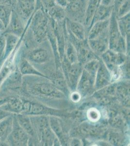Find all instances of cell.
Returning a JSON list of instances; mask_svg holds the SVG:
<instances>
[{"instance_id":"52a82bcc","label":"cell","mask_w":130,"mask_h":146,"mask_svg":"<svg viewBox=\"0 0 130 146\" xmlns=\"http://www.w3.org/2000/svg\"><path fill=\"white\" fill-rule=\"evenodd\" d=\"M95 77L86 70H83L77 86L80 95L85 96L91 92L95 84Z\"/></svg>"},{"instance_id":"9a60e30c","label":"cell","mask_w":130,"mask_h":146,"mask_svg":"<svg viewBox=\"0 0 130 146\" xmlns=\"http://www.w3.org/2000/svg\"><path fill=\"white\" fill-rule=\"evenodd\" d=\"M109 19L96 22L93 24L87 32V40L97 38L108 31Z\"/></svg>"},{"instance_id":"ab89813d","label":"cell","mask_w":130,"mask_h":146,"mask_svg":"<svg viewBox=\"0 0 130 146\" xmlns=\"http://www.w3.org/2000/svg\"><path fill=\"white\" fill-rule=\"evenodd\" d=\"M55 3L57 5L65 8L68 3L67 0H54Z\"/></svg>"},{"instance_id":"5b68a950","label":"cell","mask_w":130,"mask_h":146,"mask_svg":"<svg viewBox=\"0 0 130 146\" xmlns=\"http://www.w3.org/2000/svg\"><path fill=\"white\" fill-rule=\"evenodd\" d=\"M32 92L38 96L51 98H61L64 95L49 82H40L35 83L30 88Z\"/></svg>"},{"instance_id":"44dd1931","label":"cell","mask_w":130,"mask_h":146,"mask_svg":"<svg viewBox=\"0 0 130 146\" xmlns=\"http://www.w3.org/2000/svg\"><path fill=\"white\" fill-rule=\"evenodd\" d=\"M13 120L9 116L0 122V141L5 140L11 132Z\"/></svg>"},{"instance_id":"7402d4cb","label":"cell","mask_w":130,"mask_h":146,"mask_svg":"<svg viewBox=\"0 0 130 146\" xmlns=\"http://www.w3.org/2000/svg\"><path fill=\"white\" fill-rule=\"evenodd\" d=\"M65 56L71 64H73L77 62V52L75 47L67 38V36H66Z\"/></svg>"},{"instance_id":"d6986e66","label":"cell","mask_w":130,"mask_h":146,"mask_svg":"<svg viewBox=\"0 0 130 146\" xmlns=\"http://www.w3.org/2000/svg\"><path fill=\"white\" fill-rule=\"evenodd\" d=\"M28 60L36 63H43L48 60L49 54L46 49L38 48L35 49L28 54Z\"/></svg>"},{"instance_id":"f6af8a7d","label":"cell","mask_w":130,"mask_h":146,"mask_svg":"<svg viewBox=\"0 0 130 146\" xmlns=\"http://www.w3.org/2000/svg\"><path fill=\"white\" fill-rule=\"evenodd\" d=\"M72 1H73V0H67V1H68V3H69V2H71Z\"/></svg>"},{"instance_id":"b9f144b4","label":"cell","mask_w":130,"mask_h":146,"mask_svg":"<svg viewBox=\"0 0 130 146\" xmlns=\"http://www.w3.org/2000/svg\"><path fill=\"white\" fill-rule=\"evenodd\" d=\"M9 113L8 112L3 111V110L0 109V120H2L5 117L9 116Z\"/></svg>"},{"instance_id":"83f0119b","label":"cell","mask_w":130,"mask_h":146,"mask_svg":"<svg viewBox=\"0 0 130 146\" xmlns=\"http://www.w3.org/2000/svg\"><path fill=\"white\" fill-rule=\"evenodd\" d=\"M7 107L10 111L16 113H22L23 111V101L17 98H9L7 102Z\"/></svg>"},{"instance_id":"ee69618b","label":"cell","mask_w":130,"mask_h":146,"mask_svg":"<svg viewBox=\"0 0 130 146\" xmlns=\"http://www.w3.org/2000/svg\"><path fill=\"white\" fill-rule=\"evenodd\" d=\"M117 121H118V122H119V121H120V120L119 119V118H118V119H117ZM117 121H115V124H117Z\"/></svg>"},{"instance_id":"74e56055","label":"cell","mask_w":130,"mask_h":146,"mask_svg":"<svg viewBox=\"0 0 130 146\" xmlns=\"http://www.w3.org/2000/svg\"><path fill=\"white\" fill-rule=\"evenodd\" d=\"M126 0H114L113 3V11L115 13L118 10L119 7L122 5V4L126 1Z\"/></svg>"},{"instance_id":"bcb514c9","label":"cell","mask_w":130,"mask_h":146,"mask_svg":"<svg viewBox=\"0 0 130 146\" xmlns=\"http://www.w3.org/2000/svg\"></svg>"},{"instance_id":"d6a6232c","label":"cell","mask_w":130,"mask_h":146,"mask_svg":"<svg viewBox=\"0 0 130 146\" xmlns=\"http://www.w3.org/2000/svg\"><path fill=\"white\" fill-rule=\"evenodd\" d=\"M12 67V65L11 63L8 62L5 63V66H3V67L2 68V70L0 73V85L3 80H5V78H6L9 74H10V72L11 71Z\"/></svg>"},{"instance_id":"6da1fadb","label":"cell","mask_w":130,"mask_h":146,"mask_svg":"<svg viewBox=\"0 0 130 146\" xmlns=\"http://www.w3.org/2000/svg\"><path fill=\"white\" fill-rule=\"evenodd\" d=\"M33 14L30 29L35 41L41 43L47 40V32L49 24V18L41 7L36 9Z\"/></svg>"},{"instance_id":"ac0fdd59","label":"cell","mask_w":130,"mask_h":146,"mask_svg":"<svg viewBox=\"0 0 130 146\" xmlns=\"http://www.w3.org/2000/svg\"><path fill=\"white\" fill-rule=\"evenodd\" d=\"M130 13L123 17L117 18V25L120 33L125 38L127 42V46L130 42Z\"/></svg>"},{"instance_id":"484cf974","label":"cell","mask_w":130,"mask_h":146,"mask_svg":"<svg viewBox=\"0 0 130 146\" xmlns=\"http://www.w3.org/2000/svg\"><path fill=\"white\" fill-rule=\"evenodd\" d=\"M5 56H7L15 47L16 43L18 42L20 37L9 33L5 35Z\"/></svg>"},{"instance_id":"f35d334b","label":"cell","mask_w":130,"mask_h":146,"mask_svg":"<svg viewBox=\"0 0 130 146\" xmlns=\"http://www.w3.org/2000/svg\"><path fill=\"white\" fill-rule=\"evenodd\" d=\"M114 3V0H100V4L105 6H113Z\"/></svg>"},{"instance_id":"9c48e42d","label":"cell","mask_w":130,"mask_h":146,"mask_svg":"<svg viewBox=\"0 0 130 146\" xmlns=\"http://www.w3.org/2000/svg\"><path fill=\"white\" fill-rule=\"evenodd\" d=\"M53 113V110L47 108L40 103L29 101H23V111L22 113L26 115H38L49 113L55 115Z\"/></svg>"},{"instance_id":"836d02e7","label":"cell","mask_w":130,"mask_h":146,"mask_svg":"<svg viewBox=\"0 0 130 146\" xmlns=\"http://www.w3.org/2000/svg\"><path fill=\"white\" fill-rule=\"evenodd\" d=\"M108 137L109 141L113 144L119 145V144H121L122 137L119 133L115 131L109 132Z\"/></svg>"},{"instance_id":"4dcf8cb0","label":"cell","mask_w":130,"mask_h":146,"mask_svg":"<svg viewBox=\"0 0 130 146\" xmlns=\"http://www.w3.org/2000/svg\"><path fill=\"white\" fill-rule=\"evenodd\" d=\"M100 65L99 59H94L85 63L84 70L93 76H95Z\"/></svg>"},{"instance_id":"cb8c5ba5","label":"cell","mask_w":130,"mask_h":146,"mask_svg":"<svg viewBox=\"0 0 130 146\" xmlns=\"http://www.w3.org/2000/svg\"><path fill=\"white\" fill-rule=\"evenodd\" d=\"M49 125L52 131L57 135L60 141L64 142V135L63 130L61 122L57 118L53 116H51L49 118Z\"/></svg>"},{"instance_id":"8992f818","label":"cell","mask_w":130,"mask_h":146,"mask_svg":"<svg viewBox=\"0 0 130 146\" xmlns=\"http://www.w3.org/2000/svg\"><path fill=\"white\" fill-rule=\"evenodd\" d=\"M36 3L37 0H16L15 10L24 23L34 13Z\"/></svg>"},{"instance_id":"f546056e","label":"cell","mask_w":130,"mask_h":146,"mask_svg":"<svg viewBox=\"0 0 130 146\" xmlns=\"http://www.w3.org/2000/svg\"><path fill=\"white\" fill-rule=\"evenodd\" d=\"M79 130L82 135L89 136H95L99 135L100 133V128L88 123H84L81 125L79 128Z\"/></svg>"},{"instance_id":"ba28073f","label":"cell","mask_w":130,"mask_h":146,"mask_svg":"<svg viewBox=\"0 0 130 146\" xmlns=\"http://www.w3.org/2000/svg\"><path fill=\"white\" fill-rule=\"evenodd\" d=\"M102 62H105L109 69L112 70L117 65L122 64L125 62L126 56L125 53H117L108 49L101 55Z\"/></svg>"},{"instance_id":"1f68e13d","label":"cell","mask_w":130,"mask_h":146,"mask_svg":"<svg viewBox=\"0 0 130 146\" xmlns=\"http://www.w3.org/2000/svg\"><path fill=\"white\" fill-rule=\"evenodd\" d=\"M130 0H126L115 13L117 18H119L130 13Z\"/></svg>"},{"instance_id":"30bf717a","label":"cell","mask_w":130,"mask_h":146,"mask_svg":"<svg viewBox=\"0 0 130 146\" xmlns=\"http://www.w3.org/2000/svg\"><path fill=\"white\" fill-rule=\"evenodd\" d=\"M24 22L20 18L16 10L13 9L12 12L10 21L5 30L7 33L13 34L20 37L24 30Z\"/></svg>"},{"instance_id":"4fadbf2b","label":"cell","mask_w":130,"mask_h":146,"mask_svg":"<svg viewBox=\"0 0 130 146\" xmlns=\"http://www.w3.org/2000/svg\"><path fill=\"white\" fill-rule=\"evenodd\" d=\"M66 28L73 36L80 40L87 39V32L83 23L66 19Z\"/></svg>"},{"instance_id":"e0dca14e","label":"cell","mask_w":130,"mask_h":146,"mask_svg":"<svg viewBox=\"0 0 130 146\" xmlns=\"http://www.w3.org/2000/svg\"><path fill=\"white\" fill-rule=\"evenodd\" d=\"M100 4V0H87L86 7V15L84 19V25L87 32L89 30V27L93 18L96 11Z\"/></svg>"},{"instance_id":"4316f807","label":"cell","mask_w":130,"mask_h":146,"mask_svg":"<svg viewBox=\"0 0 130 146\" xmlns=\"http://www.w3.org/2000/svg\"><path fill=\"white\" fill-rule=\"evenodd\" d=\"M14 9L9 5L0 4V20L3 22L6 28L8 25L12 12Z\"/></svg>"},{"instance_id":"8fae6325","label":"cell","mask_w":130,"mask_h":146,"mask_svg":"<svg viewBox=\"0 0 130 146\" xmlns=\"http://www.w3.org/2000/svg\"><path fill=\"white\" fill-rule=\"evenodd\" d=\"M91 50L96 55H101L109 48L108 31L97 38L87 40Z\"/></svg>"},{"instance_id":"e575fe53","label":"cell","mask_w":130,"mask_h":146,"mask_svg":"<svg viewBox=\"0 0 130 146\" xmlns=\"http://www.w3.org/2000/svg\"><path fill=\"white\" fill-rule=\"evenodd\" d=\"M37 3H39V6L36 8L41 7L45 11L56 5L54 0H37Z\"/></svg>"},{"instance_id":"5bb4252c","label":"cell","mask_w":130,"mask_h":146,"mask_svg":"<svg viewBox=\"0 0 130 146\" xmlns=\"http://www.w3.org/2000/svg\"><path fill=\"white\" fill-rule=\"evenodd\" d=\"M10 135L12 143L16 145L24 144L28 141V134L20 127L16 118L13 122V127Z\"/></svg>"},{"instance_id":"7c38bea8","label":"cell","mask_w":130,"mask_h":146,"mask_svg":"<svg viewBox=\"0 0 130 146\" xmlns=\"http://www.w3.org/2000/svg\"><path fill=\"white\" fill-rule=\"evenodd\" d=\"M95 86L97 90L101 89L110 84L111 76L104 62L100 61V65L96 74Z\"/></svg>"},{"instance_id":"60d3db41","label":"cell","mask_w":130,"mask_h":146,"mask_svg":"<svg viewBox=\"0 0 130 146\" xmlns=\"http://www.w3.org/2000/svg\"><path fill=\"white\" fill-rule=\"evenodd\" d=\"M81 96L80 94H79V92H75V93H73V94L71 96V100L74 102H77L79 101V100L80 99Z\"/></svg>"},{"instance_id":"2e32d148","label":"cell","mask_w":130,"mask_h":146,"mask_svg":"<svg viewBox=\"0 0 130 146\" xmlns=\"http://www.w3.org/2000/svg\"><path fill=\"white\" fill-rule=\"evenodd\" d=\"M113 12V6L107 7V6H105V5L99 4V6L96 11L95 13L94 14L93 18L92 19L90 27L96 22L109 20Z\"/></svg>"},{"instance_id":"7bdbcfd3","label":"cell","mask_w":130,"mask_h":146,"mask_svg":"<svg viewBox=\"0 0 130 146\" xmlns=\"http://www.w3.org/2000/svg\"><path fill=\"white\" fill-rule=\"evenodd\" d=\"M6 29V27L4 25L3 22L0 20V31H3Z\"/></svg>"},{"instance_id":"f1b7e54d","label":"cell","mask_w":130,"mask_h":146,"mask_svg":"<svg viewBox=\"0 0 130 146\" xmlns=\"http://www.w3.org/2000/svg\"><path fill=\"white\" fill-rule=\"evenodd\" d=\"M52 83L58 90L64 94L69 93L68 84L65 78L60 75H55L51 79Z\"/></svg>"},{"instance_id":"8d00e7d4","label":"cell","mask_w":130,"mask_h":146,"mask_svg":"<svg viewBox=\"0 0 130 146\" xmlns=\"http://www.w3.org/2000/svg\"><path fill=\"white\" fill-rule=\"evenodd\" d=\"M5 36H0V56L5 52Z\"/></svg>"},{"instance_id":"7a4b0ae2","label":"cell","mask_w":130,"mask_h":146,"mask_svg":"<svg viewBox=\"0 0 130 146\" xmlns=\"http://www.w3.org/2000/svg\"><path fill=\"white\" fill-rule=\"evenodd\" d=\"M109 49L117 53H125L128 46L125 38L119 30L117 18L114 11L109 19L108 28Z\"/></svg>"},{"instance_id":"603a6c76","label":"cell","mask_w":130,"mask_h":146,"mask_svg":"<svg viewBox=\"0 0 130 146\" xmlns=\"http://www.w3.org/2000/svg\"><path fill=\"white\" fill-rule=\"evenodd\" d=\"M20 72L23 75H35L47 78V76L37 71L26 59H22L20 65Z\"/></svg>"},{"instance_id":"d4e9b609","label":"cell","mask_w":130,"mask_h":146,"mask_svg":"<svg viewBox=\"0 0 130 146\" xmlns=\"http://www.w3.org/2000/svg\"><path fill=\"white\" fill-rule=\"evenodd\" d=\"M16 118L20 127L28 135H34L33 124L29 118L22 115H17Z\"/></svg>"},{"instance_id":"ffe728a7","label":"cell","mask_w":130,"mask_h":146,"mask_svg":"<svg viewBox=\"0 0 130 146\" xmlns=\"http://www.w3.org/2000/svg\"><path fill=\"white\" fill-rule=\"evenodd\" d=\"M51 20L55 22H63L66 20V10L64 7L55 5L46 11Z\"/></svg>"},{"instance_id":"3957f363","label":"cell","mask_w":130,"mask_h":146,"mask_svg":"<svg viewBox=\"0 0 130 146\" xmlns=\"http://www.w3.org/2000/svg\"><path fill=\"white\" fill-rule=\"evenodd\" d=\"M63 67L67 84L69 85L72 90H74L77 86L80 76L82 73V64L80 62H75L71 64L65 56L62 60Z\"/></svg>"},{"instance_id":"d590c367","label":"cell","mask_w":130,"mask_h":146,"mask_svg":"<svg viewBox=\"0 0 130 146\" xmlns=\"http://www.w3.org/2000/svg\"><path fill=\"white\" fill-rule=\"evenodd\" d=\"M87 116L89 119L92 121H97L100 116L99 111L95 109L90 110L87 113Z\"/></svg>"},{"instance_id":"277c9868","label":"cell","mask_w":130,"mask_h":146,"mask_svg":"<svg viewBox=\"0 0 130 146\" xmlns=\"http://www.w3.org/2000/svg\"><path fill=\"white\" fill-rule=\"evenodd\" d=\"M87 0H73L65 9L66 18L84 24Z\"/></svg>"}]
</instances>
